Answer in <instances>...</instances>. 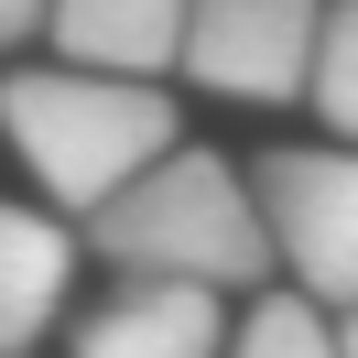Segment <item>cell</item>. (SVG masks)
<instances>
[{
	"label": "cell",
	"instance_id": "277c9868",
	"mask_svg": "<svg viewBox=\"0 0 358 358\" xmlns=\"http://www.w3.org/2000/svg\"><path fill=\"white\" fill-rule=\"evenodd\" d=\"M315 44H326V0H196L185 11V76L250 109L304 98Z\"/></svg>",
	"mask_w": 358,
	"mask_h": 358
},
{
	"label": "cell",
	"instance_id": "3957f363",
	"mask_svg": "<svg viewBox=\"0 0 358 358\" xmlns=\"http://www.w3.org/2000/svg\"><path fill=\"white\" fill-rule=\"evenodd\" d=\"M250 185H261V217H271L282 271L315 304L348 315L358 304V152H304V141H282V152L250 163Z\"/></svg>",
	"mask_w": 358,
	"mask_h": 358
},
{
	"label": "cell",
	"instance_id": "ba28073f",
	"mask_svg": "<svg viewBox=\"0 0 358 358\" xmlns=\"http://www.w3.org/2000/svg\"><path fill=\"white\" fill-rule=\"evenodd\" d=\"M228 358H348V348H336L326 304L293 282V293H271V304H250L239 326H228Z\"/></svg>",
	"mask_w": 358,
	"mask_h": 358
},
{
	"label": "cell",
	"instance_id": "6da1fadb",
	"mask_svg": "<svg viewBox=\"0 0 358 358\" xmlns=\"http://www.w3.org/2000/svg\"><path fill=\"white\" fill-rule=\"evenodd\" d=\"M87 250L120 271V282H261L282 250H271V217H261V185L217 152H152L109 206L87 217Z\"/></svg>",
	"mask_w": 358,
	"mask_h": 358
},
{
	"label": "cell",
	"instance_id": "5b68a950",
	"mask_svg": "<svg viewBox=\"0 0 358 358\" xmlns=\"http://www.w3.org/2000/svg\"><path fill=\"white\" fill-rule=\"evenodd\" d=\"M76 358H228L217 282H131L76 326Z\"/></svg>",
	"mask_w": 358,
	"mask_h": 358
},
{
	"label": "cell",
	"instance_id": "8fae6325",
	"mask_svg": "<svg viewBox=\"0 0 358 358\" xmlns=\"http://www.w3.org/2000/svg\"><path fill=\"white\" fill-rule=\"evenodd\" d=\"M336 348H348V358H358V304H348V326H336Z\"/></svg>",
	"mask_w": 358,
	"mask_h": 358
},
{
	"label": "cell",
	"instance_id": "9c48e42d",
	"mask_svg": "<svg viewBox=\"0 0 358 358\" xmlns=\"http://www.w3.org/2000/svg\"><path fill=\"white\" fill-rule=\"evenodd\" d=\"M315 109L336 141H358V0L326 11V44H315Z\"/></svg>",
	"mask_w": 358,
	"mask_h": 358
},
{
	"label": "cell",
	"instance_id": "30bf717a",
	"mask_svg": "<svg viewBox=\"0 0 358 358\" xmlns=\"http://www.w3.org/2000/svg\"><path fill=\"white\" fill-rule=\"evenodd\" d=\"M44 22H55V0H0V55H11V44H33Z\"/></svg>",
	"mask_w": 358,
	"mask_h": 358
},
{
	"label": "cell",
	"instance_id": "7a4b0ae2",
	"mask_svg": "<svg viewBox=\"0 0 358 358\" xmlns=\"http://www.w3.org/2000/svg\"><path fill=\"white\" fill-rule=\"evenodd\" d=\"M0 131H11V152L33 163V185L55 206L98 217L152 152H174V98L152 76L66 55V66H11L0 76Z\"/></svg>",
	"mask_w": 358,
	"mask_h": 358
},
{
	"label": "cell",
	"instance_id": "8992f818",
	"mask_svg": "<svg viewBox=\"0 0 358 358\" xmlns=\"http://www.w3.org/2000/svg\"><path fill=\"white\" fill-rule=\"evenodd\" d=\"M76 282V239L44 206H0V358H33Z\"/></svg>",
	"mask_w": 358,
	"mask_h": 358
},
{
	"label": "cell",
	"instance_id": "52a82bcc",
	"mask_svg": "<svg viewBox=\"0 0 358 358\" xmlns=\"http://www.w3.org/2000/svg\"><path fill=\"white\" fill-rule=\"evenodd\" d=\"M185 11L196 0H55V55L76 66H120V76H163L185 66Z\"/></svg>",
	"mask_w": 358,
	"mask_h": 358
}]
</instances>
